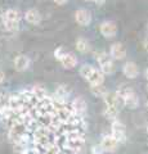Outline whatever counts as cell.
Instances as JSON below:
<instances>
[{
	"label": "cell",
	"mask_w": 148,
	"mask_h": 154,
	"mask_svg": "<svg viewBox=\"0 0 148 154\" xmlns=\"http://www.w3.org/2000/svg\"><path fill=\"white\" fill-rule=\"evenodd\" d=\"M14 68H16V71L18 72H25L28 69V67H30L31 64V60L30 58H28L27 55L25 54H20L16 57V59H14Z\"/></svg>",
	"instance_id": "4fadbf2b"
},
{
	"label": "cell",
	"mask_w": 148,
	"mask_h": 154,
	"mask_svg": "<svg viewBox=\"0 0 148 154\" xmlns=\"http://www.w3.org/2000/svg\"><path fill=\"white\" fill-rule=\"evenodd\" d=\"M99 32L102 33L103 37L112 38L117 35V26H116V23L112 21H103L101 25H99Z\"/></svg>",
	"instance_id": "52a82bcc"
},
{
	"label": "cell",
	"mask_w": 148,
	"mask_h": 154,
	"mask_svg": "<svg viewBox=\"0 0 148 154\" xmlns=\"http://www.w3.org/2000/svg\"><path fill=\"white\" fill-rule=\"evenodd\" d=\"M95 59L98 62L99 69H101L104 75H112L115 72V63L111 55L106 51H97L95 53Z\"/></svg>",
	"instance_id": "277c9868"
},
{
	"label": "cell",
	"mask_w": 148,
	"mask_h": 154,
	"mask_svg": "<svg viewBox=\"0 0 148 154\" xmlns=\"http://www.w3.org/2000/svg\"><path fill=\"white\" fill-rule=\"evenodd\" d=\"M66 53H67V50H66L63 46H59V48H57V49L54 50V58H55L57 60H61L62 58L65 57V54H66Z\"/></svg>",
	"instance_id": "44dd1931"
},
{
	"label": "cell",
	"mask_w": 148,
	"mask_h": 154,
	"mask_svg": "<svg viewBox=\"0 0 148 154\" xmlns=\"http://www.w3.org/2000/svg\"><path fill=\"white\" fill-rule=\"evenodd\" d=\"M25 19L30 25H39L41 22V14L35 8H31L25 13Z\"/></svg>",
	"instance_id": "9a60e30c"
},
{
	"label": "cell",
	"mask_w": 148,
	"mask_h": 154,
	"mask_svg": "<svg viewBox=\"0 0 148 154\" xmlns=\"http://www.w3.org/2000/svg\"><path fill=\"white\" fill-rule=\"evenodd\" d=\"M90 93H92L95 98H104L108 94V89L104 85H95V86H90Z\"/></svg>",
	"instance_id": "d6986e66"
},
{
	"label": "cell",
	"mask_w": 148,
	"mask_h": 154,
	"mask_svg": "<svg viewBox=\"0 0 148 154\" xmlns=\"http://www.w3.org/2000/svg\"><path fill=\"white\" fill-rule=\"evenodd\" d=\"M95 4H98V5H102V4L106 3V0H93Z\"/></svg>",
	"instance_id": "d4e9b609"
},
{
	"label": "cell",
	"mask_w": 148,
	"mask_h": 154,
	"mask_svg": "<svg viewBox=\"0 0 148 154\" xmlns=\"http://www.w3.org/2000/svg\"><path fill=\"white\" fill-rule=\"evenodd\" d=\"M4 80H5V73H4V72L0 69V85L4 82Z\"/></svg>",
	"instance_id": "cb8c5ba5"
},
{
	"label": "cell",
	"mask_w": 148,
	"mask_h": 154,
	"mask_svg": "<svg viewBox=\"0 0 148 154\" xmlns=\"http://www.w3.org/2000/svg\"><path fill=\"white\" fill-rule=\"evenodd\" d=\"M88 2H90V0H88ZM92 2H93V0H92Z\"/></svg>",
	"instance_id": "4dcf8cb0"
},
{
	"label": "cell",
	"mask_w": 148,
	"mask_h": 154,
	"mask_svg": "<svg viewBox=\"0 0 148 154\" xmlns=\"http://www.w3.org/2000/svg\"><path fill=\"white\" fill-rule=\"evenodd\" d=\"M118 112H120V108H117V107H106L103 110V116H104V118H107L111 122H113L117 119Z\"/></svg>",
	"instance_id": "e0dca14e"
},
{
	"label": "cell",
	"mask_w": 148,
	"mask_h": 154,
	"mask_svg": "<svg viewBox=\"0 0 148 154\" xmlns=\"http://www.w3.org/2000/svg\"><path fill=\"white\" fill-rule=\"evenodd\" d=\"M9 99H11V94H0V112L9 108Z\"/></svg>",
	"instance_id": "ffe728a7"
},
{
	"label": "cell",
	"mask_w": 148,
	"mask_h": 154,
	"mask_svg": "<svg viewBox=\"0 0 148 154\" xmlns=\"http://www.w3.org/2000/svg\"><path fill=\"white\" fill-rule=\"evenodd\" d=\"M79 73L85 81H88L90 86L103 85L104 82V73L92 64H83L79 69Z\"/></svg>",
	"instance_id": "6da1fadb"
},
{
	"label": "cell",
	"mask_w": 148,
	"mask_h": 154,
	"mask_svg": "<svg viewBox=\"0 0 148 154\" xmlns=\"http://www.w3.org/2000/svg\"><path fill=\"white\" fill-rule=\"evenodd\" d=\"M146 108L148 109V100H147V103H146Z\"/></svg>",
	"instance_id": "83f0119b"
},
{
	"label": "cell",
	"mask_w": 148,
	"mask_h": 154,
	"mask_svg": "<svg viewBox=\"0 0 148 154\" xmlns=\"http://www.w3.org/2000/svg\"><path fill=\"white\" fill-rule=\"evenodd\" d=\"M53 2L57 4V5H65V4L67 3L68 0H53Z\"/></svg>",
	"instance_id": "603a6c76"
},
{
	"label": "cell",
	"mask_w": 148,
	"mask_h": 154,
	"mask_svg": "<svg viewBox=\"0 0 148 154\" xmlns=\"http://www.w3.org/2000/svg\"><path fill=\"white\" fill-rule=\"evenodd\" d=\"M90 153L92 154H104V150L101 146V144H98V145H93L90 148Z\"/></svg>",
	"instance_id": "7402d4cb"
},
{
	"label": "cell",
	"mask_w": 148,
	"mask_h": 154,
	"mask_svg": "<svg viewBox=\"0 0 148 154\" xmlns=\"http://www.w3.org/2000/svg\"><path fill=\"white\" fill-rule=\"evenodd\" d=\"M122 73L125 77H128V79L133 80V79H137V77L139 76V68H138L135 62L129 60L122 66Z\"/></svg>",
	"instance_id": "8fae6325"
},
{
	"label": "cell",
	"mask_w": 148,
	"mask_h": 154,
	"mask_svg": "<svg viewBox=\"0 0 148 154\" xmlns=\"http://www.w3.org/2000/svg\"><path fill=\"white\" fill-rule=\"evenodd\" d=\"M22 18V14L18 9L9 8L4 12V19H3V28L7 31H18L20 30V21Z\"/></svg>",
	"instance_id": "3957f363"
},
{
	"label": "cell",
	"mask_w": 148,
	"mask_h": 154,
	"mask_svg": "<svg viewBox=\"0 0 148 154\" xmlns=\"http://www.w3.org/2000/svg\"><path fill=\"white\" fill-rule=\"evenodd\" d=\"M103 102L106 104V107H117L120 108L121 105H124L122 99L118 96L116 91H108V94L103 98Z\"/></svg>",
	"instance_id": "7c38bea8"
},
{
	"label": "cell",
	"mask_w": 148,
	"mask_h": 154,
	"mask_svg": "<svg viewBox=\"0 0 148 154\" xmlns=\"http://www.w3.org/2000/svg\"><path fill=\"white\" fill-rule=\"evenodd\" d=\"M59 62H61V64L63 66V68H66V69H72L77 66V58H76V55L71 51L66 53L65 57L62 58Z\"/></svg>",
	"instance_id": "5bb4252c"
},
{
	"label": "cell",
	"mask_w": 148,
	"mask_h": 154,
	"mask_svg": "<svg viewBox=\"0 0 148 154\" xmlns=\"http://www.w3.org/2000/svg\"><path fill=\"white\" fill-rule=\"evenodd\" d=\"M109 55L113 60H122L126 58V48L121 42H113L109 48Z\"/></svg>",
	"instance_id": "9c48e42d"
},
{
	"label": "cell",
	"mask_w": 148,
	"mask_h": 154,
	"mask_svg": "<svg viewBox=\"0 0 148 154\" xmlns=\"http://www.w3.org/2000/svg\"><path fill=\"white\" fill-rule=\"evenodd\" d=\"M144 49L148 51V40H146V41H144Z\"/></svg>",
	"instance_id": "484cf974"
},
{
	"label": "cell",
	"mask_w": 148,
	"mask_h": 154,
	"mask_svg": "<svg viewBox=\"0 0 148 154\" xmlns=\"http://www.w3.org/2000/svg\"><path fill=\"white\" fill-rule=\"evenodd\" d=\"M75 21L79 26H83V27H87L92 23V13H90L88 9H77L75 13Z\"/></svg>",
	"instance_id": "30bf717a"
},
{
	"label": "cell",
	"mask_w": 148,
	"mask_h": 154,
	"mask_svg": "<svg viewBox=\"0 0 148 154\" xmlns=\"http://www.w3.org/2000/svg\"><path fill=\"white\" fill-rule=\"evenodd\" d=\"M144 77H146V79H147V81H148V68L144 71Z\"/></svg>",
	"instance_id": "4316f807"
},
{
	"label": "cell",
	"mask_w": 148,
	"mask_h": 154,
	"mask_svg": "<svg viewBox=\"0 0 148 154\" xmlns=\"http://www.w3.org/2000/svg\"><path fill=\"white\" fill-rule=\"evenodd\" d=\"M31 90V93H32V95L36 98V100L37 102H41V100H44V99H46L48 96V91H46V89H44L43 86H39V85H36V86H32V88L30 89Z\"/></svg>",
	"instance_id": "2e32d148"
},
{
	"label": "cell",
	"mask_w": 148,
	"mask_h": 154,
	"mask_svg": "<svg viewBox=\"0 0 148 154\" xmlns=\"http://www.w3.org/2000/svg\"><path fill=\"white\" fill-rule=\"evenodd\" d=\"M147 134H148V126H147Z\"/></svg>",
	"instance_id": "f1b7e54d"
},
{
	"label": "cell",
	"mask_w": 148,
	"mask_h": 154,
	"mask_svg": "<svg viewBox=\"0 0 148 154\" xmlns=\"http://www.w3.org/2000/svg\"><path fill=\"white\" fill-rule=\"evenodd\" d=\"M147 90H148V85H147Z\"/></svg>",
	"instance_id": "f546056e"
},
{
	"label": "cell",
	"mask_w": 148,
	"mask_h": 154,
	"mask_svg": "<svg viewBox=\"0 0 148 154\" xmlns=\"http://www.w3.org/2000/svg\"><path fill=\"white\" fill-rule=\"evenodd\" d=\"M70 105H71V109H72L75 116L85 118V114H87V110H88V104L83 96H76V98H74L70 102Z\"/></svg>",
	"instance_id": "8992f818"
},
{
	"label": "cell",
	"mask_w": 148,
	"mask_h": 154,
	"mask_svg": "<svg viewBox=\"0 0 148 154\" xmlns=\"http://www.w3.org/2000/svg\"><path fill=\"white\" fill-rule=\"evenodd\" d=\"M116 93L122 99L124 107H126L129 109H137L139 107V96H138V94L135 93L131 86L121 85L120 88L116 90Z\"/></svg>",
	"instance_id": "7a4b0ae2"
},
{
	"label": "cell",
	"mask_w": 148,
	"mask_h": 154,
	"mask_svg": "<svg viewBox=\"0 0 148 154\" xmlns=\"http://www.w3.org/2000/svg\"><path fill=\"white\" fill-rule=\"evenodd\" d=\"M76 49H77V51L85 54V53H89L92 48H90V42L85 37H79L76 40Z\"/></svg>",
	"instance_id": "ac0fdd59"
},
{
	"label": "cell",
	"mask_w": 148,
	"mask_h": 154,
	"mask_svg": "<svg viewBox=\"0 0 148 154\" xmlns=\"http://www.w3.org/2000/svg\"><path fill=\"white\" fill-rule=\"evenodd\" d=\"M111 135L120 144L126 141V126L120 119H116L111 123Z\"/></svg>",
	"instance_id": "5b68a950"
},
{
	"label": "cell",
	"mask_w": 148,
	"mask_h": 154,
	"mask_svg": "<svg viewBox=\"0 0 148 154\" xmlns=\"http://www.w3.org/2000/svg\"><path fill=\"white\" fill-rule=\"evenodd\" d=\"M120 145V143H118L116 139H115L111 134H107V135H103L102 140H101V146L103 148L104 153H115L116 152V149L118 148Z\"/></svg>",
	"instance_id": "ba28073f"
}]
</instances>
